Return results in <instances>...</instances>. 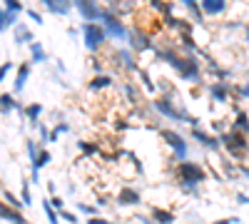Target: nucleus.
I'll list each match as a JSON object with an SVG mask.
<instances>
[{"mask_svg":"<svg viewBox=\"0 0 249 224\" xmlns=\"http://www.w3.org/2000/svg\"><path fill=\"white\" fill-rule=\"evenodd\" d=\"M90 224H107V222H100V219H92Z\"/></svg>","mask_w":249,"mask_h":224,"instance_id":"nucleus-6","label":"nucleus"},{"mask_svg":"<svg viewBox=\"0 0 249 224\" xmlns=\"http://www.w3.org/2000/svg\"><path fill=\"white\" fill-rule=\"evenodd\" d=\"M182 174H184L187 179H202V172H199L197 167H192V165H184V167H182Z\"/></svg>","mask_w":249,"mask_h":224,"instance_id":"nucleus-4","label":"nucleus"},{"mask_svg":"<svg viewBox=\"0 0 249 224\" xmlns=\"http://www.w3.org/2000/svg\"><path fill=\"white\" fill-rule=\"evenodd\" d=\"M224 8V0H204V10L207 13H219Z\"/></svg>","mask_w":249,"mask_h":224,"instance_id":"nucleus-3","label":"nucleus"},{"mask_svg":"<svg viewBox=\"0 0 249 224\" xmlns=\"http://www.w3.org/2000/svg\"><path fill=\"white\" fill-rule=\"evenodd\" d=\"M77 3H80L82 13H85L88 17H95V15H100V13H97V8L92 5V0H77Z\"/></svg>","mask_w":249,"mask_h":224,"instance_id":"nucleus-2","label":"nucleus"},{"mask_svg":"<svg viewBox=\"0 0 249 224\" xmlns=\"http://www.w3.org/2000/svg\"><path fill=\"white\" fill-rule=\"evenodd\" d=\"M100 40H102V33H100L97 28H88V45H90V48H97Z\"/></svg>","mask_w":249,"mask_h":224,"instance_id":"nucleus-1","label":"nucleus"},{"mask_svg":"<svg viewBox=\"0 0 249 224\" xmlns=\"http://www.w3.org/2000/svg\"><path fill=\"white\" fill-rule=\"evenodd\" d=\"M167 139L175 145V150H177V155H184V142L177 137V135H172V132H167Z\"/></svg>","mask_w":249,"mask_h":224,"instance_id":"nucleus-5","label":"nucleus"}]
</instances>
